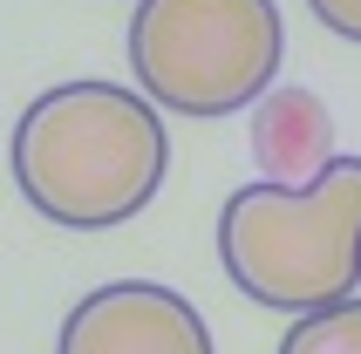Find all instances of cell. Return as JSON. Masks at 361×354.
<instances>
[{"label": "cell", "mask_w": 361, "mask_h": 354, "mask_svg": "<svg viewBox=\"0 0 361 354\" xmlns=\"http://www.w3.org/2000/svg\"><path fill=\"white\" fill-rule=\"evenodd\" d=\"M286 20L273 0H137L130 68L164 116L219 123L273 96Z\"/></svg>", "instance_id": "3957f363"}, {"label": "cell", "mask_w": 361, "mask_h": 354, "mask_svg": "<svg viewBox=\"0 0 361 354\" xmlns=\"http://www.w3.org/2000/svg\"><path fill=\"white\" fill-rule=\"evenodd\" d=\"M280 354H361V300H334L286 327Z\"/></svg>", "instance_id": "8992f818"}, {"label": "cell", "mask_w": 361, "mask_h": 354, "mask_svg": "<svg viewBox=\"0 0 361 354\" xmlns=\"http://www.w3.org/2000/svg\"><path fill=\"white\" fill-rule=\"evenodd\" d=\"M307 14L321 20L327 35H341V41L361 48V0H307Z\"/></svg>", "instance_id": "52a82bcc"}, {"label": "cell", "mask_w": 361, "mask_h": 354, "mask_svg": "<svg viewBox=\"0 0 361 354\" xmlns=\"http://www.w3.org/2000/svg\"><path fill=\"white\" fill-rule=\"evenodd\" d=\"M252 150H259L273 184H307L321 164H334V123H327L321 96L273 89L259 102V123H252Z\"/></svg>", "instance_id": "5b68a950"}, {"label": "cell", "mask_w": 361, "mask_h": 354, "mask_svg": "<svg viewBox=\"0 0 361 354\" xmlns=\"http://www.w3.org/2000/svg\"><path fill=\"white\" fill-rule=\"evenodd\" d=\"M7 164L35 218L61 232H116L164 191L171 130L143 89L55 82L20 109Z\"/></svg>", "instance_id": "6da1fadb"}, {"label": "cell", "mask_w": 361, "mask_h": 354, "mask_svg": "<svg viewBox=\"0 0 361 354\" xmlns=\"http://www.w3.org/2000/svg\"><path fill=\"white\" fill-rule=\"evenodd\" d=\"M55 354H219V348H212L204 314L178 286L109 279L68 307Z\"/></svg>", "instance_id": "277c9868"}, {"label": "cell", "mask_w": 361, "mask_h": 354, "mask_svg": "<svg viewBox=\"0 0 361 354\" xmlns=\"http://www.w3.org/2000/svg\"><path fill=\"white\" fill-rule=\"evenodd\" d=\"M219 266L252 307L321 314L361 286V157H334L307 184H239L219 212Z\"/></svg>", "instance_id": "7a4b0ae2"}]
</instances>
